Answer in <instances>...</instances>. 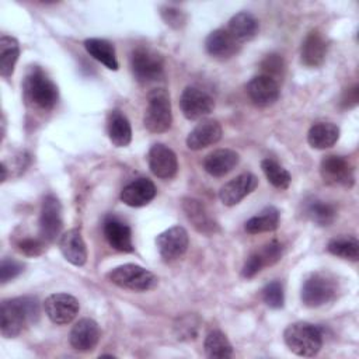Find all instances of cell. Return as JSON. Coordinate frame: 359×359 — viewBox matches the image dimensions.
Listing matches in <instances>:
<instances>
[{
	"label": "cell",
	"instance_id": "12",
	"mask_svg": "<svg viewBox=\"0 0 359 359\" xmlns=\"http://www.w3.org/2000/svg\"><path fill=\"white\" fill-rule=\"evenodd\" d=\"M156 245L164 261H174L187 252L189 237L182 226H172L157 236Z\"/></svg>",
	"mask_w": 359,
	"mask_h": 359
},
{
	"label": "cell",
	"instance_id": "8",
	"mask_svg": "<svg viewBox=\"0 0 359 359\" xmlns=\"http://www.w3.org/2000/svg\"><path fill=\"white\" fill-rule=\"evenodd\" d=\"M320 174L327 185L352 188L355 184L353 165L344 156H325L320 163Z\"/></svg>",
	"mask_w": 359,
	"mask_h": 359
},
{
	"label": "cell",
	"instance_id": "10",
	"mask_svg": "<svg viewBox=\"0 0 359 359\" xmlns=\"http://www.w3.org/2000/svg\"><path fill=\"white\" fill-rule=\"evenodd\" d=\"M43 310L48 318L57 325L72 323L79 314V300L69 293H52L43 302Z\"/></svg>",
	"mask_w": 359,
	"mask_h": 359
},
{
	"label": "cell",
	"instance_id": "30",
	"mask_svg": "<svg viewBox=\"0 0 359 359\" xmlns=\"http://www.w3.org/2000/svg\"><path fill=\"white\" fill-rule=\"evenodd\" d=\"M18 56H20L18 41L10 35H1V38H0V74L4 79H8L13 76Z\"/></svg>",
	"mask_w": 359,
	"mask_h": 359
},
{
	"label": "cell",
	"instance_id": "24",
	"mask_svg": "<svg viewBox=\"0 0 359 359\" xmlns=\"http://www.w3.org/2000/svg\"><path fill=\"white\" fill-rule=\"evenodd\" d=\"M240 161L237 151L231 149H217L203 158V168L212 177H224L233 171Z\"/></svg>",
	"mask_w": 359,
	"mask_h": 359
},
{
	"label": "cell",
	"instance_id": "31",
	"mask_svg": "<svg viewBox=\"0 0 359 359\" xmlns=\"http://www.w3.org/2000/svg\"><path fill=\"white\" fill-rule=\"evenodd\" d=\"M205 355L210 359H229L233 356V346L227 337L219 331H210L203 342Z\"/></svg>",
	"mask_w": 359,
	"mask_h": 359
},
{
	"label": "cell",
	"instance_id": "36",
	"mask_svg": "<svg viewBox=\"0 0 359 359\" xmlns=\"http://www.w3.org/2000/svg\"><path fill=\"white\" fill-rule=\"evenodd\" d=\"M262 299L265 304L271 309H282L285 304V292L279 280L269 282L262 289Z\"/></svg>",
	"mask_w": 359,
	"mask_h": 359
},
{
	"label": "cell",
	"instance_id": "42",
	"mask_svg": "<svg viewBox=\"0 0 359 359\" xmlns=\"http://www.w3.org/2000/svg\"><path fill=\"white\" fill-rule=\"evenodd\" d=\"M262 268H264L262 261H261L258 252L254 251V252L245 259V262H244V265H243V269H241V275H243L244 278L250 279V278H254Z\"/></svg>",
	"mask_w": 359,
	"mask_h": 359
},
{
	"label": "cell",
	"instance_id": "40",
	"mask_svg": "<svg viewBox=\"0 0 359 359\" xmlns=\"http://www.w3.org/2000/svg\"><path fill=\"white\" fill-rule=\"evenodd\" d=\"M46 243L39 237V238H34V237H25L21 238L17 243V248L20 252H22L24 255L28 257H38L45 251Z\"/></svg>",
	"mask_w": 359,
	"mask_h": 359
},
{
	"label": "cell",
	"instance_id": "15",
	"mask_svg": "<svg viewBox=\"0 0 359 359\" xmlns=\"http://www.w3.org/2000/svg\"><path fill=\"white\" fill-rule=\"evenodd\" d=\"M258 187V178L251 172H243L227 181L219 191V198L223 205L234 206Z\"/></svg>",
	"mask_w": 359,
	"mask_h": 359
},
{
	"label": "cell",
	"instance_id": "38",
	"mask_svg": "<svg viewBox=\"0 0 359 359\" xmlns=\"http://www.w3.org/2000/svg\"><path fill=\"white\" fill-rule=\"evenodd\" d=\"M198 325L199 320L195 316H185L180 318V323L175 324V332L178 335V339H194L198 334Z\"/></svg>",
	"mask_w": 359,
	"mask_h": 359
},
{
	"label": "cell",
	"instance_id": "33",
	"mask_svg": "<svg viewBox=\"0 0 359 359\" xmlns=\"http://www.w3.org/2000/svg\"><path fill=\"white\" fill-rule=\"evenodd\" d=\"M327 250L332 255L344 259L358 261L359 258V241L353 236H341L330 240Z\"/></svg>",
	"mask_w": 359,
	"mask_h": 359
},
{
	"label": "cell",
	"instance_id": "23",
	"mask_svg": "<svg viewBox=\"0 0 359 359\" xmlns=\"http://www.w3.org/2000/svg\"><path fill=\"white\" fill-rule=\"evenodd\" d=\"M59 250L65 259L76 266H83L87 261L86 243L79 229H70L60 236Z\"/></svg>",
	"mask_w": 359,
	"mask_h": 359
},
{
	"label": "cell",
	"instance_id": "32",
	"mask_svg": "<svg viewBox=\"0 0 359 359\" xmlns=\"http://www.w3.org/2000/svg\"><path fill=\"white\" fill-rule=\"evenodd\" d=\"M304 213L311 222H314L318 226H330L334 223L337 217L335 206L320 199H311L306 202Z\"/></svg>",
	"mask_w": 359,
	"mask_h": 359
},
{
	"label": "cell",
	"instance_id": "16",
	"mask_svg": "<svg viewBox=\"0 0 359 359\" xmlns=\"http://www.w3.org/2000/svg\"><path fill=\"white\" fill-rule=\"evenodd\" d=\"M100 337L101 331L98 324L93 318H81L73 325L69 342L72 348L79 352H90L97 346Z\"/></svg>",
	"mask_w": 359,
	"mask_h": 359
},
{
	"label": "cell",
	"instance_id": "41",
	"mask_svg": "<svg viewBox=\"0 0 359 359\" xmlns=\"http://www.w3.org/2000/svg\"><path fill=\"white\" fill-rule=\"evenodd\" d=\"M24 271V264L13 258H3L0 264V280L7 283L8 280L17 278Z\"/></svg>",
	"mask_w": 359,
	"mask_h": 359
},
{
	"label": "cell",
	"instance_id": "5",
	"mask_svg": "<svg viewBox=\"0 0 359 359\" xmlns=\"http://www.w3.org/2000/svg\"><path fill=\"white\" fill-rule=\"evenodd\" d=\"M338 283L328 272H313L302 286V302L307 307H321L337 297Z\"/></svg>",
	"mask_w": 359,
	"mask_h": 359
},
{
	"label": "cell",
	"instance_id": "21",
	"mask_svg": "<svg viewBox=\"0 0 359 359\" xmlns=\"http://www.w3.org/2000/svg\"><path fill=\"white\" fill-rule=\"evenodd\" d=\"M104 236L108 244L121 252H132L135 250L130 227L115 216H108L104 222Z\"/></svg>",
	"mask_w": 359,
	"mask_h": 359
},
{
	"label": "cell",
	"instance_id": "18",
	"mask_svg": "<svg viewBox=\"0 0 359 359\" xmlns=\"http://www.w3.org/2000/svg\"><path fill=\"white\" fill-rule=\"evenodd\" d=\"M241 45L230 35L226 28H217L212 31L205 39L206 52L216 59L224 60L238 53Z\"/></svg>",
	"mask_w": 359,
	"mask_h": 359
},
{
	"label": "cell",
	"instance_id": "7",
	"mask_svg": "<svg viewBox=\"0 0 359 359\" xmlns=\"http://www.w3.org/2000/svg\"><path fill=\"white\" fill-rule=\"evenodd\" d=\"M130 67L137 81L151 83L163 77L164 59L158 52L150 48L139 46L132 52Z\"/></svg>",
	"mask_w": 359,
	"mask_h": 359
},
{
	"label": "cell",
	"instance_id": "26",
	"mask_svg": "<svg viewBox=\"0 0 359 359\" xmlns=\"http://www.w3.org/2000/svg\"><path fill=\"white\" fill-rule=\"evenodd\" d=\"M107 132L111 143L116 147H126L132 140L130 123L119 109H114L108 114Z\"/></svg>",
	"mask_w": 359,
	"mask_h": 359
},
{
	"label": "cell",
	"instance_id": "11",
	"mask_svg": "<svg viewBox=\"0 0 359 359\" xmlns=\"http://www.w3.org/2000/svg\"><path fill=\"white\" fill-rule=\"evenodd\" d=\"M180 108L184 116L189 121L202 119L215 108L213 97L198 87H187L180 97Z\"/></svg>",
	"mask_w": 359,
	"mask_h": 359
},
{
	"label": "cell",
	"instance_id": "35",
	"mask_svg": "<svg viewBox=\"0 0 359 359\" xmlns=\"http://www.w3.org/2000/svg\"><path fill=\"white\" fill-rule=\"evenodd\" d=\"M259 67H261L259 74H265L268 77H272L276 81L280 77H283V73H285V62H283L282 56L278 55V53L266 55L264 57V60L261 62Z\"/></svg>",
	"mask_w": 359,
	"mask_h": 359
},
{
	"label": "cell",
	"instance_id": "4",
	"mask_svg": "<svg viewBox=\"0 0 359 359\" xmlns=\"http://www.w3.org/2000/svg\"><path fill=\"white\" fill-rule=\"evenodd\" d=\"M172 112L170 94L165 88H154L147 94L143 125L151 133H163L171 128Z\"/></svg>",
	"mask_w": 359,
	"mask_h": 359
},
{
	"label": "cell",
	"instance_id": "29",
	"mask_svg": "<svg viewBox=\"0 0 359 359\" xmlns=\"http://www.w3.org/2000/svg\"><path fill=\"white\" fill-rule=\"evenodd\" d=\"M280 220V213L275 206H268L262 209L258 215L250 217L245 222V231L250 234H258V233H266L273 231L278 229Z\"/></svg>",
	"mask_w": 359,
	"mask_h": 359
},
{
	"label": "cell",
	"instance_id": "22",
	"mask_svg": "<svg viewBox=\"0 0 359 359\" xmlns=\"http://www.w3.org/2000/svg\"><path fill=\"white\" fill-rule=\"evenodd\" d=\"M182 210L185 212L187 219L192 223V226L203 234H213L219 231V226L215 219L209 215L205 205L195 198H184L182 199Z\"/></svg>",
	"mask_w": 359,
	"mask_h": 359
},
{
	"label": "cell",
	"instance_id": "43",
	"mask_svg": "<svg viewBox=\"0 0 359 359\" xmlns=\"http://www.w3.org/2000/svg\"><path fill=\"white\" fill-rule=\"evenodd\" d=\"M358 101H359L358 86L355 84V86H352V87L345 90V93H344V95L341 98V105L348 109V108H353L358 104Z\"/></svg>",
	"mask_w": 359,
	"mask_h": 359
},
{
	"label": "cell",
	"instance_id": "13",
	"mask_svg": "<svg viewBox=\"0 0 359 359\" xmlns=\"http://www.w3.org/2000/svg\"><path fill=\"white\" fill-rule=\"evenodd\" d=\"M147 160H149L150 171L157 178L170 180L178 171L177 154L163 143H156L150 147Z\"/></svg>",
	"mask_w": 359,
	"mask_h": 359
},
{
	"label": "cell",
	"instance_id": "20",
	"mask_svg": "<svg viewBox=\"0 0 359 359\" xmlns=\"http://www.w3.org/2000/svg\"><path fill=\"white\" fill-rule=\"evenodd\" d=\"M156 185L149 178H137L129 182L121 191V201L130 208H142L150 203L156 196Z\"/></svg>",
	"mask_w": 359,
	"mask_h": 359
},
{
	"label": "cell",
	"instance_id": "14",
	"mask_svg": "<svg viewBox=\"0 0 359 359\" xmlns=\"http://www.w3.org/2000/svg\"><path fill=\"white\" fill-rule=\"evenodd\" d=\"M250 100L258 107H269L279 98V83L265 74L254 76L245 86Z\"/></svg>",
	"mask_w": 359,
	"mask_h": 359
},
{
	"label": "cell",
	"instance_id": "9",
	"mask_svg": "<svg viewBox=\"0 0 359 359\" xmlns=\"http://www.w3.org/2000/svg\"><path fill=\"white\" fill-rule=\"evenodd\" d=\"M62 205L59 199L49 194L43 198L39 213V236L45 243H53L62 233Z\"/></svg>",
	"mask_w": 359,
	"mask_h": 359
},
{
	"label": "cell",
	"instance_id": "3",
	"mask_svg": "<svg viewBox=\"0 0 359 359\" xmlns=\"http://www.w3.org/2000/svg\"><path fill=\"white\" fill-rule=\"evenodd\" d=\"M283 341L297 356L311 358L316 356L323 346V331L311 323L297 321L285 328Z\"/></svg>",
	"mask_w": 359,
	"mask_h": 359
},
{
	"label": "cell",
	"instance_id": "28",
	"mask_svg": "<svg viewBox=\"0 0 359 359\" xmlns=\"http://www.w3.org/2000/svg\"><path fill=\"white\" fill-rule=\"evenodd\" d=\"M84 48L90 56L102 63L109 70H118V60L114 45L101 38H88L84 41Z\"/></svg>",
	"mask_w": 359,
	"mask_h": 359
},
{
	"label": "cell",
	"instance_id": "39",
	"mask_svg": "<svg viewBox=\"0 0 359 359\" xmlns=\"http://www.w3.org/2000/svg\"><path fill=\"white\" fill-rule=\"evenodd\" d=\"M160 15L164 20V22L174 29H181L187 24V14L182 10L172 6L161 7Z\"/></svg>",
	"mask_w": 359,
	"mask_h": 359
},
{
	"label": "cell",
	"instance_id": "6",
	"mask_svg": "<svg viewBox=\"0 0 359 359\" xmlns=\"http://www.w3.org/2000/svg\"><path fill=\"white\" fill-rule=\"evenodd\" d=\"M107 278L114 285L133 290V292H147L157 286V276L149 269L136 264H123L107 273Z\"/></svg>",
	"mask_w": 359,
	"mask_h": 359
},
{
	"label": "cell",
	"instance_id": "1",
	"mask_svg": "<svg viewBox=\"0 0 359 359\" xmlns=\"http://www.w3.org/2000/svg\"><path fill=\"white\" fill-rule=\"evenodd\" d=\"M39 318V302L32 296H20L1 302L0 332L4 338L18 337Z\"/></svg>",
	"mask_w": 359,
	"mask_h": 359
},
{
	"label": "cell",
	"instance_id": "27",
	"mask_svg": "<svg viewBox=\"0 0 359 359\" xmlns=\"http://www.w3.org/2000/svg\"><path fill=\"white\" fill-rule=\"evenodd\" d=\"M339 139V128L332 122L314 123L307 133V142L313 149L324 150L332 147Z\"/></svg>",
	"mask_w": 359,
	"mask_h": 359
},
{
	"label": "cell",
	"instance_id": "19",
	"mask_svg": "<svg viewBox=\"0 0 359 359\" xmlns=\"http://www.w3.org/2000/svg\"><path fill=\"white\" fill-rule=\"evenodd\" d=\"M222 125L216 119H202L187 136V146L191 150H202L222 139Z\"/></svg>",
	"mask_w": 359,
	"mask_h": 359
},
{
	"label": "cell",
	"instance_id": "17",
	"mask_svg": "<svg viewBox=\"0 0 359 359\" xmlns=\"http://www.w3.org/2000/svg\"><path fill=\"white\" fill-rule=\"evenodd\" d=\"M328 50V42L325 36L318 31H310L302 42L300 60L307 67H320L325 62Z\"/></svg>",
	"mask_w": 359,
	"mask_h": 359
},
{
	"label": "cell",
	"instance_id": "2",
	"mask_svg": "<svg viewBox=\"0 0 359 359\" xmlns=\"http://www.w3.org/2000/svg\"><path fill=\"white\" fill-rule=\"evenodd\" d=\"M22 93L25 102L41 111H50L59 98L56 84L39 66H32L27 72L22 83Z\"/></svg>",
	"mask_w": 359,
	"mask_h": 359
},
{
	"label": "cell",
	"instance_id": "34",
	"mask_svg": "<svg viewBox=\"0 0 359 359\" xmlns=\"http://www.w3.org/2000/svg\"><path fill=\"white\" fill-rule=\"evenodd\" d=\"M261 168L271 185H273L278 189H287L292 177L286 168H283L280 164H278L275 160L264 158L261 161Z\"/></svg>",
	"mask_w": 359,
	"mask_h": 359
},
{
	"label": "cell",
	"instance_id": "25",
	"mask_svg": "<svg viewBox=\"0 0 359 359\" xmlns=\"http://www.w3.org/2000/svg\"><path fill=\"white\" fill-rule=\"evenodd\" d=\"M226 29L241 45L243 42L251 41L258 34L259 25L258 20L251 13L240 11L229 20Z\"/></svg>",
	"mask_w": 359,
	"mask_h": 359
},
{
	"label": "cell",
	"instance_id": "37",
	"mask_svg": "<svg viewBox=\"0 0 359 359\" xmlns=\"http://www.w3.org/2000/svg\"><path fill=\"white\" fill-rule=\"evenodd\" d=\"M257 252H258V255H259V258L262 261L264 268L265 266H271V265L276 264L282 258V255H283V245L279 241L272 240L268 244H265L262 248L257 250Z\"/></svg>",
	"mask_w": 359,
	"mask_h": 359
}]
</instances>
